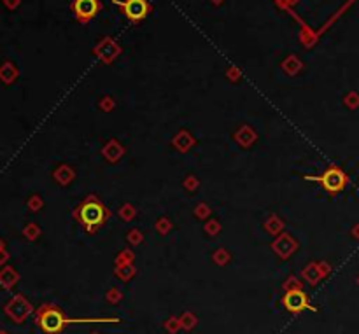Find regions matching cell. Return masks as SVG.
<instances>
[{
  "label": "cell",
  "instance_id": "6da1fadb",
  "mask_svg": "<svg viewBox=\"0 0 359 334\" xmlns=\"http://www.w3.org/2000/svg\"><path fill=\"white\" fill-rule=\"evenodd\" d=\"M77 217H79V222L84 226V229H86L88 233H95L98 228H102V224L107 220L109 212L97 198L90 196V198L79 206Z\"/></svg>",
  "mask_w": 359,
  "mask_h": 334
},
{
  "label": "cell",
  "instance_id": "7a4b0ae2",
  "mask_svg": "<svg viewBox=\"0 0 359 334\" xmlns=\"http://www.w3.org/2000/svg\"><path fill=\"white\" fill-rule=\"evenodd\" d=\"M72 322H97V320H74V319H65V315L56 308V306H42L37 312V324L46 334H58L61 333L67 324Z\"/></svg>",
  "mask_w": 359,
  "mask_h": 334
},
{
  "label": "cell",
  "instance_id": "3957f363",
  "mask_svg": "<svg viewBox=\"0 0 359 334\" xmlns=\"http://www.w3.org/2000/svg\"><path fill=\"white\" fill-rule=\"evenodd\" d=\"M305 180L319 182V184L323 185L328 192H333V194L344 191L345 184H347V177H345V173L337 167H330L328 170H324L319 177H310V175L307 177L305 175Z\"/></svg>",
  "mask_w": 359,
  "mask_h": 334
},
{
  "label": "cell",
  "instance_id": "277c9868",
  "mask_svg": "<svg viewBox=\"0 0 359 334\" xmlns=\"http://www.w3.org/2000/svg\"><path fill=\"white\" fill-rule=\"evenodd\" d=\"M112 2L123 9V14L130 21H142L151 11L148 0H112Z\"/></svg>",
  "mask_w": 359,
  "mask_h": 334
},
{
  "label": "cell",
  "instance_id": "5b68a950",
  "mask_svg": "<svg viewBox=\"0 0 359 334\" xmlns=\"http://www.w3.org/2000/svg\"><path fill=\"white\" fill-rule=\"evenodd\" d=\"M72 11L79 21L86 23L93 19L100 11V2L98 0H74L72 2Z\"/></svg>",
  "mask_w": 359,
  "mask_h": 334
},
{
  "label": "cell",
  "instance_id": "8992f818",
  "mask_svg": "<svg viewBox=\"0 0 359 334\" xmlns=\"http://www.w3.org/2000/svg\"><path fill=\"white\" fill-rule=\"evenodd\" d=\"M4 310L16 324H21L23 320L26 319V315L32 312V306H30V303L26 301L23 296H14V298L5 305Z\"/></svg>",
  "mask_w": 359,
  "mask_h": 334
},
{
  "label": "cell",
  "instance_id": "52a82bcc",
  "mask_svg": "<svg viewBox=\"0 0 359 334\" xmlns=\"http://www.w3.org/2000/svg\"><path fill=\"white\" fill-rule=\"evenodd\" d=\"M282 303L287 312L291 313H298L309 308V299H307V294L302 289H289V291L284 294Z\"/></svg>",
  "mask_w": 359,
  "mask_h": 334
},
{
  "label": "cell",
  "instance_id": "ba28073f",
  "mask_svg": "<svg viewBox=\"0 0 359 334\" xmlns=\"http://www.w3.org/2000/svg\"><path fill=\"white\" fill-rule=\"evenodd\" d=\"M18 282V273L11 268H4V270L0 271V285L5 289H11L12 285Z\"/></svg>",
  "mask_w": 359,
  "mask_h": 334
},
{
  "label": "cell",
  "instance_id": "9c48e42d",
  "mask_svg": "<svg viewBox=\"0 0 359 334\" xmlns=\"http://www.w3.org/2000/svg\"><path fill=\"white\" fill-rule=\"evenodd\" d=\"M2 252V250H0ZM7 259V254H0V263H4V261Z\"/></svg>",
  "mask_w": 359,
  "mask_h": 334
},
{
  "label": "cell",
  "instance_id": "30bf717a",
  "mask_svg": "<svg viewBox=\"0 0 359 334\" xmlns=\"http://www.w3.org/2000/svg\"><path fill=\"white\" fill-rule=\"evenodd\" d=\"M0 334H9V333H5V331H0Z\"/></svg>",
  "mask_w": 359,
  "mask_h": 334
}]
</instances>
